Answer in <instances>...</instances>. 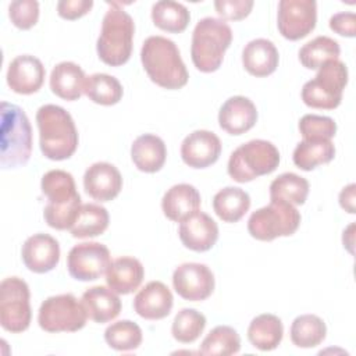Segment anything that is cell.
Wrapping results in <instances>:
<instances>
[{
    "mask_svg": "<svg viewBox=\"0 0 356 356\" xmlns=\"http://www.w3.org/2000/svg\"><path fill=\"white\" fill-rule=\"evenodd\" d=\"M142 65L156 85L164 89H179L188 83V70L177 44L164 36H149L140 50Z\"/></svg>",
    "mask_w": 356,
    "mask_h": 356,
    "instance_id": "6da1fadb",
    "label": "cell"
},
{
    "mask_svg": "<svg viewBox=\"0 0 356 356\" xmlns=\"http://www.w3.org/2000/svg\"><path fill=\"white\" fill-rule=\"evenodd\" d=\"M40 188L47 197L43 217L54 229H70L81 210V196L74 177L64 170H50L42 177Z\"/></svg>",
    "mask_w": 356,
    "mask_h": 356,
    "instance_id": "7a4b0ae2",
    "label": "cell"
},
{
    "mask_svg": "<svg viewBox=\"0 0 356 356\" xmlns=\"http://www.w3.org/2000/svg\"><path fill=\"white\" fill-rule=\"evenodd\" d=\"M39 146L50 160L70 159L78 147V131L71 114L56 104H44L36 113Z\"/></svg>",
    "mask_w": 356,
    "mask_h": 356,
    "instance_id": "3957f363",
    "label": "cell"
},
{
    "mask_svg": "<svg viewBox=\"0 0 356 356\" xmlns=\"http://www.w3.org/2000/svg\"><path fill=\"white\" fill-rule=\"evenodd\" d=\"M134 33L135 24L132 17L118 3H110L96 43L99 58L111 67L125 64L132 53Z\"/></svg>",
    "mask_w": 356,
    "mask_h": 356,
    "instance_id": "277c9868",
    "label": "cell"
},
{
    "mask_svg": "<svg viewBox=\"0 0 356 356\" xmlns=\"http://www.w3.org/2000/svg\"><path fill=\"white\" fill-rule=\"evenodd\" d=\"M32 153V128L24 110L17 104L1 103L0 164L1 168L25 165Z\"/></svg>",
    "mask_w": 356,
    "mask_h": 356,
    "instance_id": "5b68a950",
    "label": "cell"
},
{
    "mask_svg": "<svg viewBox=\"0 0 356 356\" xmlns=\"http://www.w3.org/2000/svg\"><path fill=\"white\" fill-rule=\"evenodd\" d=\"M231 42L232 31L224 19L202 18L192 33L191 57L193 65L202 72L217 71Z\"/></svg>",
    "mask_w": 356,
    "mask_h": 356,
    "instance_id": "8992f818",
    "label": "cell"
},
{
    "mask_svg": "<svg viewBox=\"0 0 356 356\" xmlns=\"http://www.w3.org/2000/svg\"><path fill=\"white\" fill-rule=\"evenodd\" d=\"M280 164V152L268 140L253 139L238 146L228 160V175L245 184L273 172Z\"/></svg>",
    "mask_w": 356,
    "mask_h": 356,
    "instance_id": "52a82bcc",
    "label": "cell"
},
{
    "mask_svg": "<svg viewBox=\"0 0 356 356\" xmlns=\"http://www.w3.org/2000/svg\"><path fill=\"white\" fill-rule=\"evenodd\" d=\"M348 83L345 63L332 60L318 68L317 75L302 88V100L312 108L334 110L341 104L342 92Z\"/></svg>",
    "mask_w": 356,
    "mask_h": 356,
    "instance_id": "ba28073f",
    "label": "cell"
},
{
    "mask_svg": "<svg viewBox=\"0 0 356 356\" xmlns=\"http://www.w3.org/2000/svg\"><path fill=\"white\" fill-rule=\"evenodd\" d=\"M300 224V213L293 204L271 199L270 203L252 213L248 221L249 234L257 241H273L295 234Z\"/></svg>",
    "mask_w": 356,
    "mask_h": 356,
    "instance_id": "9c48e42d",
    "label": "cell"
},
{
    "mask_svg": "<svg viewBox=\"0 0 356 356\" xmlns=\"http://www.w3.org/2000/svg\"><path fill=\"white\" fill-rule=\"evenodd\" d=\"M86 310L72 293L47 298L39 309L38 323L47 332H75L85 327Z\"/></svg>",
    "mask_w": 356,
    "mask_h": 356,
    "instance_id": "30bf717a",
    "label": "cell"
},
{
    "mask_svg": "<svg viewBox=\"0 0 356 356\" xmlns=\"http://www.w3.org/2000/svg\"><path fill=\"white\" fill-rule=\"evenodd\" d=\"M29 286L18 277H8L0 284V324L8 332H22L31 324Z\"/></svg>",
    "mask_w": 356,
    "mask_h": 356,
    "instance_id": "8fae6325",
    "label": "cell"
},
{
    "mask_svg": "<svg viewBox=\"0 0 356 356\" xmlns=\"http://www.w3.org/2000/svg\"><path fill=\"white\" fill-rule=\"evenodd\" d=\"M111 264L110 250L99 242H82L75 245L67 256V268L78 281L100 278Z\"/></svg>",
    "mask_w": 356,
    "mask_h": 356,
    "instance_id": "7c38bea8",
    "label": "cell"
},
{
    "mask_svg": "<svg viewBox=\"0 0 356 356\" xmlns=\"http://www.w3.org/2000/svg\"><path fill=\"white\" fill-rule=\"evenodd\" d=\"M317 22V3L314 0H281L278 3L277 25L280 33L289 40L307 36Z\"/></svg>",
    "mask_w": 356,
    "mask_h": 356,
    "instance_id": "4fadbf2b",
    "label": "cell"
},
{
    "mask_svg": "<svg viewBox=\"0 0 356 356\" xmlns=\"http://www.w3.org/2000/svg\"><path fill=\"white\" fill-rule=\"evenodd\" d=\"M175 292L191 302L204 300L214 291V275L211 270L202 263H184L172 274Z\"/></svg>",
    "mask_w": 356,
    "mask_h": 356,
    "instance_id": "5bb4252c",
    "label": "cell"
},
{
    "mask_svg": "<svg viewBox=\"0 0 356 356\" xmlns=\"http://www.w3.org/2000/svg\"><path fill=\"white\" fill-rule=\"evenodd\" d=\"M220 154V138L211 131H193L181 143V157L184 163L192 168H206L214 164Z\"/></svg>",
    "mask_w": 356,
    "mask_h": 356,
    "instance_id": "9a60e30c",
    "label": "cell"
},
{
    "mask_svg": "<svg viewBox=\"0 0 356 356\" xmlns=\"http://www.w3.org/2000/svg\"><path fill=\"white\" fill-rule=\"evenodd\" d=\"M46 70L42 61L31 54L15 57L7 70V85L19 95H32L38 92L44 81Z\"/></svg>",
    "mask_w": 356,
    "mask_h": 356,
    "instance_id": "2e32d148",
    "label": "cell"
},
{
    "mask_svg": "<svg viewBox=\"0 0 356 356\" xmlns=\"http://www.w3.org/2000/svg\"><path fill=\"white\" fill-rule=\"evenodd\" d=\"M21 256L28 270L43 274L58 264L60 245L49 234H35L24 242Z\"/></svg>",
    "mask_w": 356,
    "mask_h": 356,
    "instance_id": "e0dca14e",
    "label": "cell"
},
{
    "mask_svg": "<svg viewBox=\"0 0 356 356\" xmlns=\"http://www.w3.org/2000/svg\"><path fill=\"white\" fill-rule=\"evenodd\" d=\"M83 188L95 200L110 202L117 197L122 188L121 172L110 163H95L85 171Z\"/></svg>",
    "mask_w": 356,
    "mask_h": 356,
    "instance_id": "ac0fdd59",
    "label": "cell"
},
{
    "mask_svg": "<svg viewBox=\"0 0 356 356\" xmlns=\"http://www.w3.org/2000/svg\"><path fill=\"white\" fill-rule=\"evenodd\" d=\"M178 235L185 248L195 252H206L218 239V225L209 214L196 211L181 221Z\"/></svg>",
    "mask_w": 356,
    "mask_h": 356,
    "instance_id": "d6986e66",
    "label": "cell"
},
{
    "mask_svg": "<svg viewBox=\"0 0 356 356\" xmlns=\"http://www.w3.org/2000/svg\"><path fill=\"white\" fill-rule=\"evenodd\" d=\"M257 108L245 96H232L224 102L218 111V124L229 135H242L254 127Z\"/></svg>",
    "mask_w": 356,
    "mask_h": 356,
    "instance_id": "ffe728a7",
    "label": "cell"
},
{
    "mask_svg": "<svg viewBox=\"0 0 356 356\" xmlns=\"http://www.w3.org/2000/svg\"><path fill=\"white\" fill-rule=\"evenodd\" d=\"M174 298L171 291L161 281L147 282L135 296L134 309L146 320H161L172 309Z\"/></svg>",
    "mask_w": 356,
    "mask_h": 356,
    "instance_id": "44dd1931",
    "label": "cell"
},
{
    "mask_svg": "<svg viewBox=\"0 0 356 356\" xmlns=\"http://www.w3.org/2000/svg\"><path fill=\"white\" fill-rule=\"evenodd\" d=\"M145 277L142 263L131 256L117 257L106 271L107 286L118 295H128L139 288Z\"/></svg>",
    "mask_w": 356,
    "mask_h": 356,
    "instance_id": "7402d4cb",
    "label": "cell"
},
{
    "mask_svg": "<svg viewBox=\"0 0 356 356\" xmlns=\"http://www.w3.org/2000/svg\"><path fill=\"white\" fill-rule=\"evenodd\" d=\"M280 61L275 44L264 38L250 40L242 51V64L245 70L257 78L271 75Z\"/></svg>",
    "mask_w": 356,
    "mask_h": 356,
    "instance_id": "603a6c76",
    "label": "cell"
},
{
    "mask_svg": "<svg viewBox=\"0 0 356 356\" xmlns=\"http://www.w3.org/2000/svg\"><path fill=\"white\" fill-rule=\"evenodd\" d=\"M200 193L193 185L177 184L171 186L161 199L164 216L175 222L186 220L193 213L199 211Z\"/></svg>",
    "mask_w": 356,
    "mask_h": 356,
    "instance_id": "cb8c5ba5",
    "label": "cell"
},
{
    "mask_svg": "<svg viewBox=\"0 0 356 356\" xmlns=\"http://www.w3.org/2000/svg\"><path fill=\"white\" fill-rule=\"evenodd\" d=\"M131 157L135 167L143 172H157L165 163L167 147L164 140L154 134L138 136L131 146Z\"/></svg>",
    "mask_w": 356,
    "mask_h": 356,
    "instance_id": "d4e9b609",
    "label": "cell"
},
{
    "mask_svg": "<svg viewBox=\"0 0 356 356\" xmlns=\"http://www.w3.org/2000/svg\"><path fill=\"white\" fill-rule=\"evenodd\" d=\"M81 302L86 314L95 323H108L114 320L121 312V300L118 295L110 288L97 285L83 292Z\"/></svg>",
    "mask_w": 356,
    "mask_h": 356,
    "instance_id": "484cf974",
    "label": "cell"
},
{
    "mask_svg": "<svg viewBox=\"0 0 356 356\" xmlns=\"http://www.w3.org/2000/svg\"><path fill=\"white\" fill-rule=\"evenodd\" d=\"M83 70L71 61L58 63L50 74L51 92L64 100H78L85 89Z\"/></svg>",
    "mask_w": 356,
    "mask_h": 356,
    "instance_id": "4316f807",
    "label": "cell"
},
{
    "mask_svg": "<svg viewBox=\"0 0 356 356\" xmlns=\"http://www.w3.org/2000/svg\"><path fill=\"white\" fill-rule=\"evenodd\" d=\"M284 335V325L275 314L264 313L254 317L248 328L249 342L259 350L268 352L275 349Z\"/></svg>",
    "mask_w": 356,
    "mask_h": 356,
    "instance_id": "83f0119b",
    "label": "cell"
},
{
    "mask_svg": "<svg viewBox=\"0 0 356 356\" xmlns=\"http://www.w3.org/2000/svg\"><path fill=\"white\" fill-rule=\"evenodd\" d=\"M250 207V196L241 188L227 186L213 197V209L224 222L239 221Z\"/></svg>",
    "mask_w": 356,
    "mask_h": 356,
    "instance_id": "f1b7e54d",
    "label": "cell"
},
{
    "mask_svg": "<svg viewBox=\"0 0 356 356\" xmlns=\"http://www.w3.org/2000/svg\"><path fill=\"white\" fill-rule=\"evenodd\" d=\"M335 156L331 139H303L293 150V163L303 171H312L320 164L330 163Z\"/></svg>",
    "mask_w": 356,
    "mask_h": 356,
    "instance_id": "f546056e",
    "label": "cell"
},
{
    "mask_svg": "<svg viewBox=\"0 0 356 356\" xmlns=\"http://www.w3.org/2000/svg\"><path fill=\"white\" fill-rule=\"evenodd\" d=\"M152 19L157 28L165 32L179 33L186 29L191 14L188 8L178 1L160 0L152 7Z\"/></svg>",
    "mask_w": 356,
    "mask_h": 356,
    "instance_id": "4dcf8cb0",
    "label": "cell"
},
{
    "mask_svg": "<svg viewBox=\"0 0 356 356\" xmlns=\"http://www.w3.org/2000/svg\"><path fill=\"white\" fill-rule=\"evenodd\" d=\"M108 211L96 203L81 206L79 214L70 228L74 238H93L102 235L108 227Z\"/></svg>",
    "mask_w": 356,
    "mask_h": 356,
    "instance_id": "1f68e13d",
    "label": "cell"
},
{
    "mask_svg": "<svg viewBox=\"0 0 356 356\" xmlns=\"http://www.w3.org/2000/svg\"><path fill=\"white\" fill-rule=\"evenodd\" d=\"M291 341L298 348H314L325 339V323L316 314L298 316L291 324Z\"/></svg>",
    "mask_w": 356,
    "mask_h": 356,
    "instance_id": "d6a6232c",
    "label": "cell"
},
{
    "mask_svg": "<svg viewBox=\"0 0 356 356\" xmlns=\"http://www.w3.org/2000/svg\"><path fill=\"white\" fill-rule=\"evenodd\" d=\"M339 43L328 36H317L303 44L299 50V61L309 70H318L328 61L338 60Z\"/></svg>",
    "mask_w": 356,
    "mask_h": 356,
    "instance_id": "836d02e7",
    "label": "cell"
},
{
    "mask_svg": "<svg viewBox=\"0 0 356 356\" xmlns=\"http://www.w3.org/2000/svg\"><path fill=\"white\" fill-rule=\"evenodd\" d=\"M83 93L89 100L102 106H113L122 97V85L120 81L108 74H93L86 76Z\"/></svg>",
    "mask_w": 356,
    "mask_h": 356,
    "instance_id": "e575fe53",
    "label": "cell"
},
{
    "mask_svg": "<svg viewBox=\"0 0 356 356\" xmlns=\"http://www.w3.org/2000/svg\"><path fill=\"white\" fill-rule=\"evenodd\" d=\"M241 349V338L229 325L214 327L202 341L199 352L206 356H229Z\"/></svg>",
    "mask_w": 356,
    "mask_h": 356,
    "instance_id": "d590c367",
    "label": "cell"
},
{
    "mask_svg": "<svg viewBox=\"0 0 356 356\" xmlns=\"http://www.w3.org/2000/svg\"><path fill=\"white\" fill-rule=\"evenodd\" d=\"M309 195V182L295 172H284L270 184V199H281L291 204H303Z\"/></svg>",
    "mask_w": 356,
    "mask_h": 356,
    "instance_id": "8d00e7d4",
    "label": "cell"
},
{
    "mask_svg": "<svg viewBox=\"0 0 356 356\" xmlns=\"http://www.w3.org/2000/svg\"><path fill=\"white\" fill-rule=\"evenodd\" d=\"M104 339L107 345L115 350H135L142 343V330L131 320H120L106 328Z\"/></svg>",
    "mask_w": 356,
    "mask_h": 356,
    "instance_id": "74e56055",
    "label": "cell"
},
{
    "mask_svg": "<svg viewBox=\"0 0 356 356\" xmlns=\"http://www.w3.org/2000/svg\"><path fill=\"white\" fill-rule=\"evenodd\" d=\"M206 327V317L195 309H182L177 313L171 334L175 341L181 343L195 342L203 332Z\"/></svg>",
    "mask_w": 356,
    "mask_h": 356,
    "instance_id": "f35d334b",
    "label": "cell"
},
{
    "mask_svg": "<svg viewBox=\"0 0 356 356\" xmlns=\"http://www.w3.org/2000/svg\"><path fill=\"white\" fill-rule=\"evenodd\" d=\"M303 139H331L337 134V124L331 117L306 114L299 121Z\"/></svg>",
    "mask_w": 356,
    "mask_h": 356,
    "instance_id": "ab89813d",
    "label": "cell"
},
{
    "mask_svg": "<svg viewBox=\"0 0 356 356\" xmlns=\"http://www.w3.org/2000/svg\"><path fill=\"white\" fill-rule=\"evenodd\" d=\"M8 15L17 28L29 29L39 19V3L35 0H15L8 7Z\"/></svg>",
    "mask_w": 356,
    "mask_h": 356,
    "instance_id": "60d3db41",
    "label": "cell"
},
{
    "mask_svg": "<svg viewBox=\"0 0 356 356\" xmlns=\"http://www.w3.org/2000/svg\"><path fill=\"white\" fill-rule=\"evenodd\" d=\"M216 11L225 19L239 21L248 17L253 8L252 0H217L214 1Z\"/></svg>",
    "mask_w": 356,
    "mask_h": 356,
    "instance_id": "b9f144b4",
    "label": "cell"
},
{
    "mask_svg": "<svg viewBox=\"0 0 356 356\" xmlns=\"http://www.w3.org/2000/svg\"><path fill=\"white\" fill-rule=\"evenodd\" d=\"M92 7V0H61L57 3V13L64 19H76L88 14Z\"/></svg>",
    "mask_w": 356,
    "mask_h": 356,
    "instance_id": "7bdbcfd3",
    "label": "cell"
},
{
    "mask_svg": "<svg viewBox=\"0 0 356 356\" xmlns=\"http://www.w3.org/2000/svg\"><path fill=\"white\" fill-rule=\"evenodd\" d=\"M330 28L338 35L353 38L356 35V15L353 13H337L330 18Z\"/></svg>",
    "mask_w": 356,
    "mask_h": 356,
    "instance_id": "ee69618b",
    "label": "cell"
},
{
    "mask_svg": "<svg viewBox=\"0 0 356 356\" xmlns=\"http://www.w3.org/2000/svg\"><path fill=\"white\" fill-rule=\"evenodd\" d=\"M355 184H349L348 186H345L341 193H339V204L341 207L353 214L355 213Z\"/></svg>",
    "mask_w": 356,
    "mask_h": 356,
    "instance_id": "f6af8a7d",
    "label": "cell"
}]
</instances>
